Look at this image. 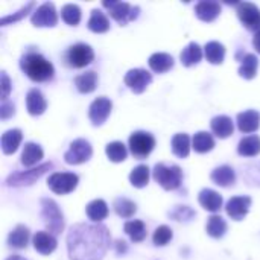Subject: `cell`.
I'll return each mask as SVG.
<instances>
[{
  "label": "cell",
  "instance_id": "8992f818",
  "mask_svg": "<svg viewBox=\"0 0 260 260\" xmlns=\"http://www.w3.org/2000/svg\"><path fill=\"white\" fill-rule=\"evenodd\" d=\"M104 8L108 9L110 15L117 21L120 23L122 26L128 24L129 21H134L137 17H139V12H140V8L139 6H133L126 2H104L102 3Z\"/></svg>",
  "mask_w": 260,
  "mask_h": 260
},
{
  "label": "cell",
  "instance_id": "c3c4849f",
  "mask_svg": "<svg viewBox=\"0 0 260 260\" xmlns=\"http://www.w3.org/2000/svg\"><path fill=\"white\" fill-rule=\"evenodd\" d=\"M125 250H126L125 242H123V241H117V251L120 253V251H125Z\"/></svg>",
  "mask_w": 260,
  "mask_h": 260
},
{
  "label": "cell",
  "instance_id": "d6a6232c",
  "mask_svg": "<svg viewBox=\"0 0 260 260\" xmlns=\"http://www.w3.org/2000/svg\"><path fill=\"white\" fill-rule=\"evenodd\" d=\"M171 146H172V152L177 155V157H180V158H186L187 155H189V152H190V137L187 136V134H184V133H181V134H175L174 137H172V143H171Z\"/></svg>",
  "mask_w": 260,
  "mask_h": 260
},
{
  "label": "cell",
  "instance_id": "74e56055",
  "mask_svg": "<svg viewBox=\"0 0 260 260\" xmlns=\"http://www.w3.org/2000/svg\"><path fill=\"white\" fill-rule=\"evenodd\" d=\"M149 181V168L146 165H139L137 168H134L129 174V183L134 187H145Z\"/></svg>",
  "mask_w": 260,
  "mask_h": 260
},
{
  "label": "cell",
  "instance_id": "7c38bea8",
  "mask_svg": "<svg viewBox=\"0 0 260 260\" xmlns=\"http://www.w3.org/2000/svg\"><path fill=\"white\" fill-rule=\"evenodd\" d=\"M238 17L242 21V24L253 30L254 34L260 32V9L250 2H241L238 3Z\"/></svg>",
  "mask_w": 260,
  "mask_h": 260
},
{
  "label": "cell",
  "instance_id": "9a60e30c",
  "mask_svg": "<svg viewBox=\"0 0 260 260\" xmlns=\"http://www.w3.org/2000/svg\"><path fill=\"white\" fill-rule=\"evenodd\" d=\"M250 207H251V198L250 197H233L227 206H225V210H227V215L235 219V221H242L248 212H250Z\"/></svg>",
  "mask_w": 260,
  "mask_h": 260
},
{
  "label": "cell",
  "instance_id": "f35d334b",
  "mask_svg": "<svg viewBox=\"0 0 260 260\" xmlns=\"http://www.w3.org/2000/svg\"><path fill=\"white\" fill-rule=\"evenodd\" d=\"M105 152H107V157L113 161V163H120L126 158L128 155V151H126V146L122 143V142H111L107 145L105 148Z\"/></svg>",
  "mask_w": 260,
  "mask_h": 260
},
{
  "label": "cell",
  "instance_id": "603a6c76",
  "mask_svg": "<svg viewBox=\"0 0 260 260\" xmlns=\"http://www.w3.org/2000/svg\"><path fill=\"white\" fill-rule=\"evenodd\" d=\"M210 178L215 184H218L221 187H230L236 181V174H235L233 168H230V166H219L212 172Z\"/></svg>",
  "mask_w": 260,
  "mask_h": 260
},
{
  "label": "cell",
  "instance_id": "d4e9b609",
  "mask_svg": "<svg viewBox=\"0 0 260 260\" xmlns=\"http://www.w3.org/2000/svg\"><path fill=\"white\" fill-rule=\"evenodd\" d=\"M212 131L219 137V139H227L233 134V122L229 116H216L212 119Z\"/></svg>",
  "mask_w": 260,
  "mask_h": 260
},
{
  "label": "cell",
  "instance_id": "1f68e13d",
  "mask_svg": "<svg viewBox=\"0 0 260 260\" xmlns=\"http://www.w3.org/2000/svg\"><path fill=\"white\" fill-rule=\"evenodd\" d=\"M87 26H88V29L91 32L104 34V32H107L110 29V21H108V18L105 17V14L101 9H93Z\"/></svg>",
  "mask_w": 260,
  "mask_h": 260
},
{
  "label": "cell",
  "instance_id": "9c48e42d",
  "mask_svg": "<svg viewBox=\"0 0 260 260\" xmlns=\"http://www.w3.org/2000/svg\"><path fill=\"white\" fill-rule=\"evenodd\" d=\"M93 59H94V52H93L91 46H88L85 43H78V44L70 46L66 53L67 64L75 69L85 67V66L91 64Z\"/></svg>",
  "mask_w": 260,
  "mask_h": 260
},
{
  "label": "cell",
  "instance_id": "e575fe53",
  "mask_svg": "<svg viewBox=\"0 0 260 260\" xmlns=\"http://www.w3.org/2000/svg\"><path fill=\"white\" fill-rule=\"evenodd\" d=\"M257 67H259V59L254 53H247L242 58L241 67H239V75L245 79H253L257 73Z\"/></svg>",
  "mask_w": 260,
  "mask_h": 260
},
{
  "label": "cell",
  "instance_id": "7402d4cb",
  "mask_svg": "<svg viewBox=\"0 0 260 260\" xmlns=\"http://www.w3.org/2000/svg\"><path fill=\"white\" fill-rule=\"evenodd\" d=\"M43 155L44 154H43V149H41L40 145L27 142L24 145V148H23V152H21V165L26 166V168H32L38 161H41Z\"/></svg>",
  "mask_w": 260,
  "mask_h": 260
},
{
  "label": "cell",
  "instance_id": "ee69618b",
  "mask_svg": "<svg viewBox=\"0 0 260 260\" xmlns=\"http://www.w3.org/2000/svg\"><path fill=\"white\" fill-rule=\"evenodd\" d=\"M169 216L174 218L175 221H180V222L181 221H190L195 216V212L187 206H178V207H175V210H172L169 213Z\"/></svg>",
  "mask_w": 260,
  "mask_h": 260
},
{
  "label": "cell",
  "instance_id": "ba28073f",
  "mask_svg": "<svg viewBox=\"0 0 260 260\" xmlns=\"http://www.w3.org/2000/svg\"><path fill=\"white\" fill-rule=\"evenodd\" d=\"M78 183H79V177L73 172H55L47 180L49 189L58 195H67L73 192Z\"/></svg>",
  "mask_w": 260,
  "mask_h": 260
},
{
  "label": "cell",
  "instance_id": "d6986e66",
  "mask_svg": "<svg viewBox=\"0 0 260 260\" xmlns=\"http://www.w3.org/2000/svg\"><path fill=\"white\" fill-rule=\"evenodd\" d=\"M195 14H197V17L200 20H203L206 23H210L221 14V5L218 2L203 0V2L195 5Z\"/></svg>",
  "mask_w": 260,
  "mask_h": 260
},
{
  "label": "cell",
  "instance_id": "f546056e",
  "mask_svg": "<svg viewBox=\"0 0 260 260\" xmlns=\"http://www.w3.org/2000/svg\"><path fill=\"white\" fill-rule=\"evenodd\" d=\"M204 53L209 62L212 64H222L225 58V47L219 41H209L204 47Z\"/></svg>",
  "mask_w": 260,
  "mask_h": 260
},
{
  "label": "cell",
  "instance_id": "7bdbcfd3",
  "mask_svg": "<svg viewBox=\"0 0 260 260\" xmlns=\"http://www.w3.org/2000/svg\"><path fill=\"white\" fill-rule=\"evenodd\" d=\"M35 6V2H29L27 5H24L20 11H17L15 14H11V15H6V17H2L0 20V24L2 26H6V24H11V23H15L21 18H24L27 15V12H30V9Z\"/></svg>",
  "mask_w": 260,
  "mask_h": 260
},
{
  "label": "cell",
  "instance_id": "8d00e7d4",
  "mask_svg": "<svg viewBox=\"0 0 260 260\" xmlns=\"http://www.w3.org/2000/svg\"><path fill=\"white\" fill-rule=\"evenodd\" d=\"M206 230H207V235L209 236H212L215 239H219L227 232V222L219 215H212L209 218V221H207Z\"/></svg>",
  "mask_w": 260,
  "mask_h": 260
},
{
  "label": "cell",
  "instance_id": "ac0fdd59",
  "mask_svg": "<svg viewBox=\"0 0 260 260\" xmlns=\"http://www.w3.org/2000/svg\"><path fill=\"white\" fill-rule=\"evenodd\" d=\"M236 120H238V128L242 133H254L260 126V114L256 110H247L244 113H239Z\"/></svg>",
  "mask_w": 260,
  "mask_h": 260
},
{
  "label": "cell",
  "instance_id": "4dcf8cb0",
  "mask_svg": "<svg viewBox=\"0 0 260 260\" xmlns=\"http://www.w3.org/2000/svg\"><path fill=\"white\" fill-rule=\"evenodd\" d=\"M75 85L79 93H91L98 85V75L94 72H85L75 78Z\"/></svg>",
  "mask_w": 260,
  "mask_h": 260
},
{
  "label": "cell",
  "instance_id": "6da1fadb",
  "mask_svg": "<svg viewBox=\"0 0 260 260\" xmlns=\"http://www.w3.org/2000/svg\"><path fill=\"white\" fill-rule=\"evenodd\" d=\"M110 244V232L102 224H76L67 235L70 260H102Z\"/></svg>",
  "mask_w": 260,
  "mask_h": 260
},
{
  "label": "cell",
  "instance_id": "bcb514c9",
  "mask_svg": "<svg viewBox=\"0 0 260 260\" xmlns=\"http://www.w3.org/2000/svg\"><path fill=\"white\" fill-rule=\"evenodd\" d=\"M14 113H15L14 105L11 102H8V101H3L2 107H0V117H2V120H6L8 117L14 116Z\"/></svg>",
  "mask_w": 260,
  "mask_h": 260
},
{
  "label": "cell",
  "instance_id": "83f0119b",
  "mask_svg": "<svg viewBox=\"0 0 260 260\" xmlns=\"http://www.w3.org/2000/svg\"><path fill=\"white\" fill-rule=\"evenodd\" d=\"M238 154L242 157H256L260 154V137L248 136L244 137L238 145Z\"/></svg>",
  "mask_w": 260,
  "mask_h": 260
},
{
  "label": "cell",
  "instance_id": "ffe728a7",
  "mask_svg": "<svg viewBox=\"0 0 260 260\" xmlns=\"http://www.w3.org/2000/svg\"><path fill=\"white\" fill-rule=\"evenodd\" d=\"M198 201L203 206V209H206V210H209L212 213L219 212L221 207H222V197L218 192L212 190V189H203L200 192Z\"/></svg>",
  "mask_w": 260,
  "mask_h": 260
},
{
  "label": "cell",
  "instance_id": "8fae6325",
  "mask_svg": "<svg viewBox=\"0 0 260 260\" xmlns=\"http://www.w3.org/2000/svg\"><path fill=\"white\" fill-rule=\"evenodd\" d=\"M30 23L35 27H53L58 23V14L52 2L40 5L30 15Z\"/></svg>",
  "mask_w": 260,
  "mask_h": 260
},
{
  "label": "cell",
  "instance_id": "f6af8a7d",
  "mask_svg": "<svg viewBox=\"0 0 260 260\" xmlns=\"http://www.w3.org/2000/svg\"><path fill=\"white\" fill-rule=\"evenodd\" d=\"M0 85H2V101H6L8 94L11 91V81L5 72H2V75H0Z\"/></svg>",
  "mask_w": 260,
  "mask_h": 260
},
{
  "label": "cell",
  "instance_id": "5b68a950",
  "mask_svg": "<svg viewBox=\"0 0 260 260\" xmlns=\"http://www.w3.org/2000/svg\"><path fill=\"white\" fill-rule=\"evenodd\" d=\"M53 168L52 163H44L41 166L32 168L29 171H21V172H14L6 178V186L9 187H21V186H30L34 184L38 178H41L47 171Z\"/></svg>",
  "mask_w": 260,
  "mask_h": 260
},
{
  "label": "cell",
  "instance_id": "4316f807",
  "mask_svg": "<svg viewBox=\"0 0 260 260\" xmlns=\"http://www.w3.org/2000/svg\"><path fill=\"white\" fill-rule=\"evenodd\" d=\"M85 213H87L88 219L99 224L102 219H105L108 216V206L104 200H93L91 203L87 204Z\"/></svg>",
  "mask_w": 260,
  "mask_h": 260
},
{
  "label": "cell",
  "instance_id": "484cf974",
  "mask_svg": "<svg viewBox=\"0 0 260 260\" xmlns=\"http://www.w3.org/2000/svg\"><path fill=\"white\" fill-rule=\"evenodd\" d=\"M148 62H149V67L155 73H165V72H168V70H171L174 67V58L169 53H165V52H157V53L151 55Z\"/></svg>",
  "mask_w": 260,
  "mask_h": 260
},
{
  "label": "cell",
  "instance_id": "681fc988",
  "mask_svg": "<svg viewBox=\"0 0 260 260\" xmlns=\"http://www.w3.org/2000/svg\"><path fill=\"white\" fill-rule=\"evenodd\" d=\"M6 260H26V259H23L21 256H9Z\"/></svg>",
  "mask_w": 260,
  "mask_h": 260
},
{
  "label": "cell",
  "instance_id": "277c9868",
  "mask_svg": "<svg viewBox=\"0 0 260 260\" xmlns=\"http://www.w3.org/2000/svg\"><path fill=\"white\" fill-rule=\"evenodd\" d=\"M41 218L47 232L52 236L61 235V232L64 230V216L53 200L49 198L41 200Z\"/></svg>",
  "mask_w": 260,
  "mask_h": 260
},
{
  "label": "cell",
  "instance_id": "b9f144b4",
  "mask_svg": "<svg viewBox=\"0 0 260 260\" xmlns=\"http://www.w3.org/2000/svg\"><path fill=\"white\" fill-rule=\"evenodd\" d=\"M172 239V230L168 225H160L152 236V241L157 247H165L169 244V241Z\"/></svg>",
  "mask_w": 260,
  "mask_h": 260
},
{
  "label": "cell",
  "instance_id": "836d02e7",
  "mask_svg": "<svg viewBox=\"0 0 260 260\" xmlns=\"http://www.w3.org/2000/svg\"><path fill=\"white\" fill-rule=\"evenodd\" d=\"M192 148L197 152L204 154V152H209L215 148V140H213L212 134H209L206 131H200L192 139Z\"/></svg>",
  "mask_w": 260,
  "mask_h": 260
},
{
  "label": "cell",
  "instance_id": "44dd1931",
  "mask_svg": "<svg viewBox=\"0 0 260 260\" xmlns=\"http://www.w3.org/2000/svg\"><path fill=\"white\" fill-rule=\"evenodd\" d=\"M21 139H23V134H21L20 129L15 128V129L6 131V133L2 136V139H0V145H2L3 154H6V155L14 154V152L18 149V146H20V143H21Z\"/></svg>",
  "mask_w": 260,
  "mask_h": 260
},
{
  "label": "cell",
  "instance_id": "7dc6e473",
  "mask_svg": "<svg viewBox=\"0 0 260 260\" xmlns=\"http://www.w3.org/2000/svg\"><path fill=\"white\" fill-rule=\"evenodd\" d=\"M253 46H254L256 52L260 53V32L254 34V37H253Z\"/></svg>",
  "mask_w": 260,
  "mask_h": 260
},
{
  "label": "cell",
  "instance_id": "d590c367",
  "mask_svg": "<svg viewBox=\"0 0 260 260\" xmlns=\"http://www.w3.org/2000/svg\"><path fill=\"white\" fill-rule=\"evenodd\" d=\"M125 233L131 238L133 242H142L146 238V227L143 224V221L134 219V221H128L123 225Z\"/></svg>",
  "mask_w": 260,
  "mask_h": 260
},
{
  "label": "cell",
  "instance_id": "60d3db41",
  "mask_svg": "<svg viewBox=\"0 0 260 260\" xmlns=\"http://www.w3.org/2000/svg\"><path fill=\"white\" fill-rule=\"evenodd\" d=\"M62 20L70 26H78L81 21V8L75 3H67L61 8Z\"/></svg>",
  "mask_w": 260,
  "mask_h": 260
},
{
  "label": "cell",
  "instance_id": "5bb4252c",
  "mask_svg": "<svg viewBox=\"0 0 260 260\" xmlns=\"http://www.w3.org/2000/svg\"><path fill=\"white\" fill-rule=\"evenodd\" d=\"M111 108H113V104L108 98L101 96V98L94 99L90 105V110H88V117H90L91 123L94 126H101L108 119Z\"/></svg>",
  "mask_w": 260,
  "mask_h": 260
},
{
  "label": "cell",
  "instance_id": "2e32d148",
  "mask_svg": "<svg viewBox=\"0 0 260 260\" xmlns=\"http://www.w3.org/2000/svg\"><path fill=\"white\" fill-rule=\"evenodd\" d=\"M26 108L30 116H40L46 111L47 102L38 88H32L26 94Z\"/></svg>",
  "mask_w": 260,
  "mask_h": 260
},
{
  "label": "cell",
  "instance_id": "ab89813d",
  "mask_svg": "<svg viewBox=\"0 0 260 260\" xmlns=\"http://www.w3.org/2000/svg\"><path fill=\"white\" fill-rule=\"evenodd\" d=\"M114 212L122 218H131L137 212V206L128 198H116L113 203Z\"/></svg>",
  "mask_w": 260,
  "mask_h": 260
},
{
  "label": "cell",
  "instance_id": "cb8c5ba5",
  "mask_svg": "<svg viewBox=\"0 0 260 260\" xmlns=\"http://www.w3.org/2000/svg\"><path fill=\"white\" fill-rule=\"evenodd\" d=\"M29 238H30L29 229L24 227V225H17V227L8 235V245L12 247V248H17V250H23V248L27 247Z\"/></svg>",
  "mask_w": 260,
  "mask_h": 260
},
{
  "label": "cell",
  "instance_id": "4fadbf2b",
  "mask_svg": "<svg viewBox=\"0 0 260 260\" xmlns=\"http://www.w3.org/2000/svg\"><path fill=\"white\" fill-rule=\"evenodd\" d=\"M123 81H125V84L128 85V88L133 93L140 94L152 82V75L148 70H145V69H131L125 75V79Z\"/></svg>",
  "mask_w": 260,
  "mask_h": 260
},
{
  "label": "cell",
  "instance_id": "30bf717a",
  "mask_svg": "<svg viewBox=\"0 0 260 260\" xmlns=\"http://www.w3.org/2000/svg\"><path fill=\"white\" fill-rule=\"evenodd\" d=\"M93 148L85 139H76L70 143L69 151L64 154V161L67 165H81L91 158Z\"/></svg>",
  "mask_w": 260,
  "mask_h": 260
},
{
  "label": "cell",
  "instance_id": "52a82bcc",
  "mask_svg": "<svg viewBox=\"0 0 260 260\" xmlns=\"http://www.w3.org/2000/svg\"><path fill=\"white\" fill-rule=\"evenodd\" d=\"M128 143H129V151L134 157L145 158L152 152L155 146V139L152 134L146 131H136L129 136Z\"/></svg>",
  "mask_w": 260,
  "mask_h": 260
},
{
  "label": "cell",
  "instance_id": "f1b7e54d",
  "mask_svg": "<svg viewBox=\"0 0 260 260\" xmlns=\"http://www.w3.org/2000/svg\"><path fill=\"white\" fill-rule=\"evenodd\" d=\"M201 58H203V49L200 47L198 43H190L187 47L183 49V52L180 55V59H181L183 66H186V67L198 64L201 61Z\"/></svg>",
  "mask_w": 260,
  "mask_h": 260
},
{
  "label": "cell",
  "instance_id": "3957f363",
  "mask_svg": "<svg viewBox=\"0 0 260 260\" xmlns=\"http://www.w3.org/2000/svg\"><path fill=\"white\" fill-rule=\"evenodd\" d=\"M154 180L165 189V190H175L181 186L183 181V171L177 165H155L152 171Z\"/></svg>",
  "mask_w": 260,
  "mask_h": 260
},
{
  "label": "cell",
  "instance_id": "f907efd6",
  "mask_svg": "<svg viewBox=\"0 0 260 260\" xmlns=\"http://www.w3.org/2000/svg\"><path fill=\"white\" fill-rule=\"evenodd\" d=\"M254 169H256V174H257V181H259L257 184H260V166H257V168H254Z\"/></svg>",
  "mask_w": 260,
  "mask_h": 260
},
{
  "label": "cell",
  "instance_id": "e0dca14e",
  "mask_svg": "<svg viewBox=\"0 0 260 260\" xmlns=\"http://www.w3.org/2000/svg\"><path fill=\"white\" fill-rule=\"evenodd\" d=\"M32 244H34V248L40 254H44V256L52 254L56 250V239L47 232H37L32 238Z\"/></svg>",
  "mask_w": 260,
  "mask_h": 260
},
{
  "label": "cell",
  "instance_id": "7a4b0ae2",
  "mask_svg": "<svg viewBox=\"0 0 260 260\" xmlns=\"http://www.w3.org/2000/svg\"><path fill=\"white\" fill-rule=\"evenodd\" d=\"M20 67L26 73V76L35 82H44L53 78L55 69L50 61H47L43 55L29 52L20 59Z\"/></svg>",
  "mask_w": 260,
  "mask_h": 260
}]
</instances>
